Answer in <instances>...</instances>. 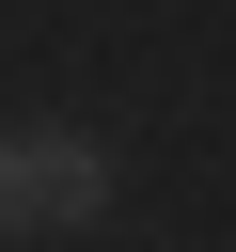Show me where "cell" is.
Segmentation results:
<instances>
[{
  "instance_id": "1",
  "label": "cell",
  "mask_w": 236,
  "mask_h": 252,
  "mask_svg": "<svg viewBox=\"0 0 236 252\" xmlns=\"http://www.w3.org/2000/svg\"><path fill=\"white\" fill-rule=\"evenodd\" d=\"M110 142H79V126H16L0 142V236H79V220H110Z\"/></svg>"
}]
</instances>
